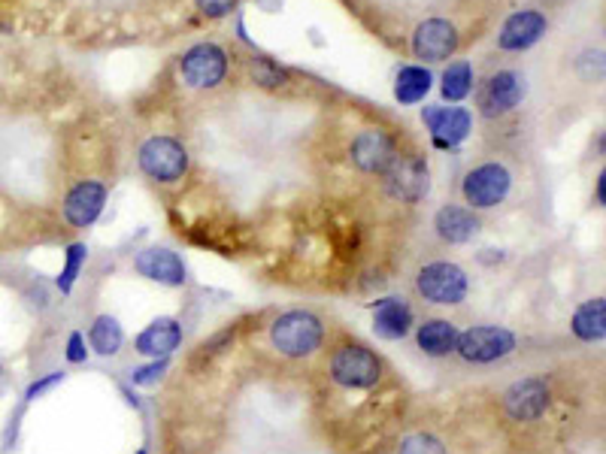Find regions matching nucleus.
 Returning <instances> with one entry per match:
<instances>
[{
	"label": "nucleus",
	"mask_w": 606,
	"mask_h": 454,
	"mask_svg": "<svg viewBox=\"0 0 606 454\" xmlns=\"http://www.w3.org/2000/svg\"><path fill=\"white\" fill-rule=\"evenodd\" d=\"M137 270L140 276L152 279V282H161V285H182L185 282V264L176 252L170 249H146L137 255Z\"/></svg>",
	"instance_id": "17"
},
{
	"label": "nucleus",
	"mask_w": 606,
	"mask_h": 454,
	"mask_svg": "<svg viewBox=\"0 0 606 454\" xmlns=\"http://www.w3.org/2000/svg\"><path fill=\"white\" fill-rule=\"evenodd\" d=\"M573 333L582 339V343H600L606 336V303L603 297L585 300L576 315H573Z\"/></svg>",
	"instance_id": "21"
},
{
	"label": "nucleus",
	"mask_w": 606,
	"mask_h": 454,
	"mask_svg": "<svg viewBox=\"0 0 606 454\" xmlns=\"http://www.w3.org/2000/svg\"><path fill=\"white\" fill-rule=\"evenodd\" d=\"M137 454H146V451H137Z\"/></svg>",
	"instance_id": "33"
},
{
	"label": "nucleus",
	"mask_w": 606,
	"mask_h": 454,
	"mask_svg": "<svg viewBox=\"0 0 606 454\" xmlns=\"http://www.w3.org/2000/svg\"><path fill=\"white\" fill-rule=\"evenodd\" d=\"M322 336H325L322 321L313 312H303V309L279 315L273 321V327H270L273 346L285 358H307V355H313L322 346Z\"/></svg>",
	"instance_id": "1"
},
{
	"label": "nucleus",
	"mask_w": 606,
	"mask_h": 454,
	"mask_svg": "<svg viewBox=\"0 0 606 454\" xmlns=\"http://www.w3.org/2000/svg\"><path fill=\"white\" fill-rule=\"evenodd\" d=\"M140 170L155 182H176L188 170V152L173 137H152L140 146Z\"/></svg>",
	"instance_id": "3"
},
{
	"label": "nucleus",
	"mask_w": 606,
	"mask_h": 454,
	"mask_svg": "<svg viewBox=\"0 0 606 454\" xmlns=\"http://www.w3.org/2000/svg\"><path fill=\"white\" fill-rule=\"evenodd\" d=\"M416 339H419V349H422L425 355L443 358V355L455 352V346H458V330H455L452 321L434 318V321H425V324L419 327Z\"/></svg>",
	"instance_id": "20"
},
{
	"label": "nucleus",
	"mask_w": 606,
	"mask_h": 454,
	"mask_svg": "<svg viewBox=\"0 0 606 454\" xmlns=\"http://www.w3.org/2000/svg\"><path fill=\"white\" fill-rule=\"evenodd\" d=\"M470 91H473V67H470L467 61L452 64V67L443 73V97L452 100V103H458V100H464Z\"/></svg>",
	"instance_id": "24"
},
{
	"label": "nucleus",
	"mask_w": 606,
	"mask_h": 454,
	"mask_svg": "<svg viewBox=\"0 0 606 454\" xmlns=\"http://www.w3.org/2000/svg\"><path fill=\"white\" fill-rule=\"evenodd\" d=\"M513 188V176L503 164H479L464 179V200L476 209H491L507 200Z\"/></svg>",
	"instance_id": "6"
},
{
	"label": "nucleus",
	"mask_w": 606,
	"mask_h": 454,
	"mask_svg": "<svg viewBox=\"0 0 606 454\" xmlns=\"http://www.w3.org/2000/svg\"><path fill=\"white\" fill-rule=\"evenodd\" d=\"M525 97V82L516 70H500L494 76L485 79L482 91H479V106H482V116L497 119V116H507L513 112Z\"/></svg>",
	"instance_id": "9"
},
{
	"label": "nucleus",
	"mask_w": 606,
	"mask_h": 454,
	"mask_svg": "<svg viewBox=\"0 0 606 454\" xmlns=\"http://www.w3.org/2000/svg\"><path fill=\"white\" fill-rule=\"evenodd\" d=\"M382 176H385L388 194L403 200V203H419L431 188L428 164L422 158H413V155H397L394 164Z\"/></svg>",
	"instance_id": "8"
},
{
	"label": "nucleus",
	"mask_w": 606,
	"mask_h": 454,
	"mask_svg": "<svg viewBox=\"0 0 606 454\" xmlns=\"http://www.w3.org/2000/svg\"><path fill=\"white\" fill-rule=\"evenodd\" d=\"M397 454H446V445L431 433H413L400 442Z\"/></svg>",
	"instance_id": "26"
},
{
	"label": "nucleus",
	"mask_w": 606,
	"mask_h": 454,
	"mask_svg": "<svg viewBox=\"0 0 606 454\" xmlns=\"http://www.w3.org/2000/svg\"><path fill=\"white\" fill-rule=\"evenodd\" d=\"M182 343V327L176 318H158L137 336V352L146 358H170Z\"/></svg>",
	"instance_id": "18"
},
{
	"label": "nucleus",
	"mask_w": 606,
	"mask_h": 454,
	"mask_svg": "<svg viewBox=\"0 0 606 454\" xmlns=\"http://www.w3.org/2000/svg\"><path fill=\"white\" fill-rule=\"evenodd\" d=\"M425 125L431 128L434 146L437 149H455L467 140L470 128H473V116L464 106H428L425 112Z\"/></svg>",
	"instance_id": "10"
},
{
	"label": "nucleus",
	"mask_w": 606,
	"mask_h": 454,
	"mask_svg": "<svg viewBox=\"0 0 606 454\" xmlns=\"http://www.w3.org/2000/svg\"><path fill=\"white\" fill-rule=\"evenodd\" d=\"M413 327V309L403 297H385L373 306V330L382 339H403Z\"/></svg>",
	"instance_id": "16"
},
{
	"label": "nucleus",
	"mask_w": 606,
	"mask_h": 454,
	"mask_svg": "<svg viewBox=\"0 0 606 454\" xmlns=\"http://www.w3.org/2000/svg\"><path fill=\"white\" fill-rule=\"evenodd\" d=\"M164 370H167V358H155L152 364H146V367H140V370H134V385H155L161 376H164Z\"/></svg>",
	"instance_id": "29"
},
{
	"label": "nucleus",
	"mask_w": 606,
	"mask_h": 454,
	"mask_svg": "<svg viewBox=\"0 0 606 454\" xmlns=\"http://www.w3.org/2000/svg\"><path fill=\"white\" fill-rule=\"evenodd\" d=\"M331 376L343 388H373L382 376V364L364 346H343L331 361Z\"/></svg>",
	"instance_id": "7"
},
{
	"label": "nucleus",
	"mask_w": 606,
	"mask_h": 454,
	"mask_svg": "<svg viewBox=\"0 0 606 454\" xmlns=\"http://www.w3.org/2000/svg\"><path fill=\"white\" fill-rule=\"evenodd\" d=\"M431 73L425 67H403L397 73V82H394V97L403 103V106H413L419 100H425V94L431 91Z\"/></svg>",
	"instance_id": "23"
},
{
	"label": "nucleus",
	"mask_w": 606,
	"mask_h": 454,
	"mask_svg": "<svg viewBox=\"0 0 606 454\" xmlns=\"http://www.w3.org/2000/svg\"><path fill=\"white\" fill-rule=\"evenodd\" d=\"M58 382H64V373H52V376H46V379L34 382V385L28 388V400H37L40 394H46V391H49V388H55Z\"/></svg>",
	"instance_id": "31"
},
{
	"label": "nucleus",
	"mask_w": 606,
	"mask_h": 454,
	"mask_svg": "<svg viewBox=\"0 0 606 454\" xmlns=\"http://www.w3.org/2000/svg\"><path fill=\"white\" fill-rule=\"evenodd\" d=\"M122 339H125L122 324H119L113 315H97L94 324H91V330H88L91 349H94L97 355H104V358H110V355H116V352L122 349Z\"/></svg>",
	"instance_id": "22"
},
{
	"label": "nucleus",
	"mask_w": 606,
	"mask_h": 454,
	"mask_svg": "<svg viewBox=\"0 0 606 454\" xmlns=\"http://www.w3.org/2000/svg\"><path fill=\"white\" fill-rule=\"evenodd\" d=\"M416 288L425 300L440 306H455L467 297V273L449 261H437L419 270Z\"/></svg>",
	"instance_id": "5"
},
{
	"label": "nucleus",
	"mask_w": 606,
	"mask_h": 454,
	"mask_svg": "<svg viewBox=\"0 0 606 454\" xmlns=\"http://www.w3.org/2000/svg\"><path fill=\"white\" fill-rule=\"evenodd\" d=\"M513 349H516V336L507 327H494V324H482V327H470V330L458 333V346H455V352L470 364L500 361Z\"/></svg>",
	"instance_id": "2"
},
{
	"label": "nucleus",
	"mask_w": 606,
	"mask_h": 454,
	"mask_svg": "<svg viewBox=\"0 0 606 454\" xmlns=\"http://www.w3.org/2000/svg\"><path fill=\"white\" fill-rule=\"evenodd\" d=\"M85 258H88V249H85L82 243H73V246L67 249V261H64V270H61V276H58L61 294H70V291H73V282H76V276H79Z\"/></svg>",
	"instance_id": "25"
},
{
	"label": "nucleus",
	"mask_w": 606,
	"mask_h": 454,
	"mask_svg": "<svg viewBox=\"0 0 606 454\" xmlns=\"http://www.w3.org/2000/svg\"><path fill=\"white\" fill-rule=\"evenodd\" d=\"M249 70H252V79H255L258 85H264V88L285 85V70H282V67H276L270 58H252Z\"/></svg>",
	"instance_id": "27"
},
{
	"label": "nucleus",
	"mask_w": 606,
	"mask_h": 454,
	"mask_svg": "<svg viewBox=\"0 0 606 454\" xmlns=\"http://www.w3.org/2000/svg\"><path fill=\"white\" fill-rule=\"evenodd\" d=\"M503 403H507L510 418H516V421H537L549 409V388L540 379H522V382H516L507 391Z\"/></svg>",
	"instance_id": "15"
},
{
	"label": "nucleus",
	"mask_w": 606,
	"mask_h": 454,
	"mask_svg": "<svg viewBox=\"0 0 606 454\" xmlns=\"http://www.w3.org/2000/svg\"><path fill=\"white\" fill-rule=\"evenodd\" d=\"M397 158V143L382 128H364L352 140V161L364 173H385Z\"/></svg>",
	"instance_id": "11"
},
{
	"label": "nucleus",
	"mask_w": 606,
	"mask_h": 454,
	"mask_svg": "<svg viewBox=\"0 0 606 454\" xmlns=\"http://www.w3.org/2000/svg\"><path fill=\"white\" fill-rule=\"evenodd\" d=\"M606 176L600 173V179H597V203H606V182H603Z\"/></svg>",
	"instance_id": "32"
},
{
	"label": "nucleus",
	"mask_w": 606,
	"mask_h": 454,
	"mask_svg": "<svg viewBox=\"0 0 606 454\" xmlns=\"http://www.w3.org/2000/svg\"><path fill=\"white\" fill-rule=\"evenodd\" d=\"M179 67L191 88H216L228 76V52L216 43H197L182 55Z\"/></svg>",
	"instance_id": "4"
},
{
	"label": "nucleus",
	"mask_w": 606,
	"mask_h": 454,
	"mask_svg": "<svg viewBox=\"0 0 606 454\" xmlns=\"http://www.w3.org/2000/svg\"><path fill=\"white\" fill-rule=\"evenodd\" d=\"M549 22L543 13L537 10H522V13H513L507 22L500 28V37H497V46L503 52H525L531 49L543 34H546Z\"/></svg>",
	"instance_id": "13"
},
{
	"label": "nucleus",
	"mask_w": 606,
	"mask_h": 454,
	"mask_svg": "<svg viewBox=\"0 0 606 454\" xmlns=\"http://www.w3.org/2000/svg\"><path fill=\"white\" fill-rule=\"evenodd\" d=\"M107 203V188L100 182H79L70 188L67 200H64V218L73 227H88L97 221V215L104 212Z\"/></svg>",
	"instance_id": "14"
},
{
	"label": "nucleus",
	"mask_w": 606,
	"mask_h": 454,
	"mask_svg": "<svg viewBox=\"0 0 606 454\" xmlns=\"http://www.w3.org/2000/svg\"><path fill=\"white\" fill-rule=\"evenodd\" d=\"M434 227H437L440 240H446L452 246H464L479 234V218L467 206H443L434 218Z\"/></svg>",
	"instance_id": "19"
},
{
	"label": "nucleus",
	"mask_w": 606,
	"mask_h": 454,
	"mask_svg": "<svg viewBox=\"0 0 606 454\" xmlns=\"http://www.w3.org/2000/svg\"><path fill=\"white\" fill-rule=\"evenodd\" d=\"M455 49H458V31L446 19H428L413 34V52H416V58H422L428 64L452 58Z\"/></svg>",
	"instance_id": "12"
},
{
	"label": "nucleus",
	"mask_w": 606,
	"mask_h": 454,
	"mask_svg": "<svg viewBox=\"0 0 606 454\" xmlns=\"http://www.w3.org/2000/svg\"><path fill=\"white\" fill-rule=\"evenodd\" d=\"M237 4H240V0H194V7L200 10V16H207V19H222Z\"/></svg>",
	"instance_id": "28"
},
{
	"label": "nucleus",
	"mask_w": 606,
	"mask_h": 454,
	"mask_svg": "<svg viewBox=\"0 0 606 454\" xmlns=\"http://www.w3.org/2000/svg\"><path fill=\"white\" fill-rule=\"evenodd\" d=\"M67 361H70V364H82V361H85V339H82V333H70Z\"/></svg>",
	"instance_id": "30"
}]
</instances>
